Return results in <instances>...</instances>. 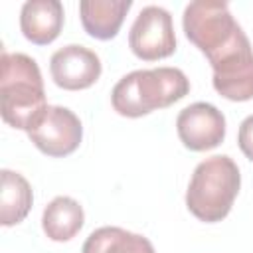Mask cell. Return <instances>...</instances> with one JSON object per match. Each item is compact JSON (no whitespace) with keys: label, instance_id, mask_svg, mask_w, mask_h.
<instances>
[{"label":"cell","instance_id":"1","mask_svg":"<svg viewBox=\"0 0 253 253\" xmlns=\"http://www.w3.org/2000/svg\"><path fill=\"white\" fill-rule=\"evenodd\" d=\"M188 91L190 81L178 67L136 69L117 81L111 91V105L119 115L138 119L174 105Z\"/></svg>","mask_w":253,"mask_h":253},{"label":"cell","instance_id":"2","mask_svg":"<svg viewBox=\"0 0 253 253\" xmlns=\"http://www.w3.org/2000/svg\"><path fill=\"white\" fill-rule=\"evenodd\" d=\"M0 111L2 121L14 128L26 130L45 111V91L42 71L34 57L26 53H8L0 59Z\"/></svg>","mask_w":253,"mask_h":253},{"label":"cell","instance_id":"3","mask_svg":"<svg viewBox=\"0 0 253 253\" xmlns=\"http://www.w3.org/2000/svg\"><path fill=\"white\" fill-rule=\"evenodd\" d=\"M239 188L241 174L237 164L225 154L210 156L192 174L186 190V208L200 221H221L231 211Z\"/></svg>","mask_w":253,"mask_h":253},{"label":"cell","instance_id":"4","mask_svg":"<svg viewBox=\"0 0 253 253\" xmlns=\"http://www.w3.org/2000/svg\"><path fill=\"white\" fill-rule=\"evenodd\" d=\"M182 28L186 38L211 59L217 51L227 47L243 30L229 12L227 2L196 0L184 8Z\"/></svg>","mask_w":253,"mask_h":253},{"label":"cell","instance_id":"5","mask_svg":"<svg viewBox=\"0 0 253 253\" xmlns=\"http://www.w3.org/2000/svg\"><path fill=\"white\" fill-rule=\"evenodd\" d=\"M208 61L213 69V89L221 97L229 101L253 99V47L245 32Z\"/></svg>","mask_w":253,"mask_h":253},{"label":"cell","instance_id":"6","mask_svg":"<svg viewBox=\"0 0 253 253\" xmlns=\"http://www.w3.org/2000/svg\"><path fill=\"white\" fill-rule=\"evenodd\" d=\"M28 136L40 152L51 158H61L77 150L83 138V126L71 109L47 105L28 128Z\"/></svg>","mask_w":253,"mask_h":253},{"label":"cell","instance_id":"7","mask_svg":"<svg viewBox=\"0 0 253 253\" xmlns=\"http://www.w3.org/2000/svg\"><path fill=\"white\" fill-rule=\"evenodd\" d=\"M128 47L142 61H158L176 51L174 24L162 6H144L128 32Z\"/></svg>","mask_w":253,"mask_h":253},{"label":"cell","instance_id":"8","mask_svg":"<svg viewBox=\"0 0 253 253\" xmlns=\"http://www.w3.org/2000/svg\"><path fill=\"white\" fill-rule=\"evenodd\" d=\"M176 130L182 144L194 152L219 146L225 138V117L211 103H192L176 117Z\"/></svg>","mask_w":253,"mask_h":253},{"label":"cell","instance_id":"9","mask_svg":"<svg viewBox=\"0 0 253 253\" xmlns=\"http://www.w3.org/2000/svg\"><path fill=\"white\" fill-rule=\"evenodd\" d=\"M99 55L79 43H69L57 49L49 59V73L57 87L65 91L89 89L101 77Z\"/></svg>","mask_w":253,"mask_h":253},{"label":"cell","instance_id":"10","mask_svg":"<svg viewBox=\"0 0 253 253\" xmlns=\"http://www.w3.org/2000/svg\"><path fill=\"white\" fill-rule=\"evenodd\" d=\"M63 16L59 0H28L20 10V30L28 42L47 45L59 36Z\"/></svg>","mask_w":253,"mask_h":253},{"label":"cell","instance_id":"11","mask_svg":"<svg viewBox=\"0 0 253 253\" xmlns=\"http://www.w3.org/2000/svg\"><path fill=\"white\" fill-rule=\"evenodd\" d=\"M130 6V0H83L79 4L83 30L95 40H113L119 34Z\"/></svg>","mask_w":253,"mask_h":253},{"label":"cell","instance_id":"12","mask_svg":"<svg viewBox=\"0 0 253 253\" xmlns=\"http://www.w3.org/2000/svg\"><path fill=\"white\" fill-rule=\"evenodd\" d=\"M85 223L83 208L77 200L69 196L53 198L42 215V227L47 239L51 241H69L73 239Z\"/></svg>","mask_w":253,"mask_h":253},{"label":"cell","instance_id":"13","mask_svg":"<svg viewBox=\"0 0 253 253\" xmlns=\"http://www.w3.org/2000/svg\"><path fill=\"white\" fill-rule=\"evenodd\" d=\"M2 190H0V223L4 227L16 225L26 219V215L32 210L34 194L30 182L14 172V170H2L0 172Z\"/></svg>","mask_w":253,"mask_h":253},{"label":"cell","instance_id":"14","mask_svg":"<svg viewBox=\"0 0 253 253\" xmlns=\"http://www.w3.org/2000/svg\"><path fill=\"white\" fill-rule=\"evenodd\" d=\"M81 253H156L154 245L138 233L123 227L105 225L89 233Z\"/></svg>","mask_w":253,"mask_h":253},{"label":"cell","instance_id":"15","mask_svg":"<svg viewBox=\"0 0 253 253\" xmlns=\"http://www.w3.org/2000/svg\"><path fill=\"white\" fill-rule=\"evenodd\" d=\"M237 144L241 148V152L253 162V115L245 117L243 123L239 125V132H237Z\"/></svg>","mask_w":253,"mask_h":253}]
</instances>
